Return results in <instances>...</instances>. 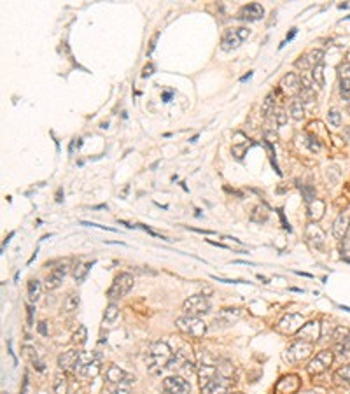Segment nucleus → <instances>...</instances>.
<instances>
[{
	"label": "nucleus",
	"mask_w": 350,
	"mask_h": 394,
	"mask_svg": "<svg viewBox=\"0 0 350 394\" xmlns=\"http://www.w3.org/2000/svg\"><path fill=\"white\" fill-rule=\"evenodd\" d=\"M172 359V351L167 342H154L147 351V368L153 375H160L163 368L168 366Z\"/></svg>",
	"instance_id": "nucleus-1"
},
{
	"label": "nucleus",
	"mask_w": 350,
	"mask_h": 394,
	"mask_svg": "<svg viewBox=\"0 0 350 394\" xmlns=\"http://www.w3.org/2000/svg\"><path fill=\"white\" fill-rule=\"evenodd\" d=\"M175 326L184 335H189L193 338H201L207 333V324L201 321L200 317H193V315H182L175 321Z\"/></svg>",
	"instance_id": "nucleus-2"
},
{
	"label": "nucleus",
	"mask_w": 350,
	"mask_h": 394,
	"mask_svg": "<svg viewBox=\"0 0 350 394\" xmlns=\"http://www.w3.org/2000/svg\"><path fill=\"white\" fill-rule=\"evenodd\" d=\"M250 35V30L245 27H240V28H228L224 30L223 37H221V49L223 51H233L237 47H240L242 44L249 39Z\"/></svg>",
	"instance_id": "nucleus-3"
},
{
	"label": "nucleus",
	"mask_w": 350,
	"mask_h": 394,
	"mask_svg": "<svg viewBox=\"0 0 350 394\" xmlns=\"http://www.w3.org/2000/svg\"><path fill=\"white\" fill-rule=\"evenodd\" d=\"M131 287H133V275L123 272L114 279L112 286L107 291V296H109V300H119V298L126 296L130 293Z\"/></svg>",
	"instance_id": "nucleus-4"
},
{
	"label": "nucleus",
	"mask_w": 350,
	"mask_h": 394,
	"mask_svg": "<svg viewBox=\"0 0 350 394\" xmlns=\"http://www.w3.org/2000/svg\"><path fill=\"white\" fill-rule=\"evenodd\" d=\"M314 351V344H308L303 340H296L294 344H291L287 347V351L282 354L284 361L287 363H301L303 359H307Z\"/></svg>",
	"instance_id": "nucleus-5"
},
{
	"label": "nucleus",
	"mask_w": 350,
	"mask_h": 394,
	"mask_svg": "<svg viewBox=\"0 0 350 394\" xmlns=\"http://www.w3.org/2000/svg\"><path fill=\"white\" fill-rule=\"evenodd\" d=\"M182 310L186 312V315H193V317H200L210 312V301L203 294H194L189 296L182 305Z\"/></svg>",
	"instance_id": "nucleus-6"
},
{
	"label": "nucleus",
	"mask_w": 350,
	"mask_h": 394,
	"mask_svg": "<svg viewBox=\"0 0 350 394\" xmlns=\"http://www.w3.org/2000/svg\"><path fill=\"white\" fill-rule=\"evenodd\" d=\"M333 359H334L333 351H327V349H324V351L317 352L315 358H312V361L308 363V366H307V371H308L310 375H320V373H324V371H326L327 368L331 366Z\"/></svg>",
	"instance_id": "nucleus-7"
},
{
	"label": "nucleus",
	"mask_w": 350,
	"mask_h": 394,
	"mask_svg": "<svg viewBox=\"0 0 350 394\" xmlns=\"http://www.w3.org/2000/svg\"><path fill=\"white\" fill-rule=\"evenodd\" d=\"M303 324H305V321H303V315L301 314H287L277 322L275 330L282 335H293V333H298Z\"/></svg>",
	"instance_id": "nucleus-8"
},
{
	"label": "nucleus",
	"mask_w": 350,
	"mask_h": 394,
	"mask_svg": "<svg viewBox=\"0 0 350 394\" xmlns=\"http://www.w3.org/2000/svg\"><path fill=\"white\" fill-rule=\"evenodd\" d=\"M163 391L167 394H189L191 391V385L186 378L179 377H167L163 380Z\"/></svg>",
	"instance_id": "nucleus-9"
},
{
	"label": "nucleus",
	"mask_w": 350,
	"mask_h": 394,
	"mask_svg": "<svg viewBox=\"0 0 350 394\" xmlns=\"http://www.w3.org/2000/svg\"><path fill=\"white\" fill-rule=\"evenodd\" d=\"M240 308H223L219 314L214 317V327H230L240 319Z\"/></svg>",
	"instance_id": "nucleus-10"
},
{
	"label": "nucleus",
	"mask_w": 350,
	"mask_h": 394,
	"mask_svg": "<svg viewBox=\"0 0 350 394\" xmlns=\"http://www.w3.org/2000/svg\"><path fill=\"white\" fill-rule=\"evenodd\" d=\"M320 322L319 321H310V322H305L303 326L300 327V331L296 333L298 340H303V342H308V344H314L315 340L320 338Z\"/></svg>",
	"instance_id": "nucleus-11"
},
{
	"label": "nucleus",
	"mask_w": 350,
	"mask_h": 394,
	"mask_svg": "<svg viewBox=\"0 0 350 394\" xmlns=\"http://www.w3.org/2000/svg\"><path fill=\"white\" fill-rule=\"evenodd\" d=\"M301 387V380L298 375H286L275 385V394H296Z\"/></svg>",
	"instance_id": "nucleus-12"
},
{
	"label": "nucleus",
	"mask_w": 350,
	"mask_h": 394,
	"mask_svg": "<svg viewBox=\"0 0 350 394\" xmlns=\"http://www.w3.org/2000/svg\"><path fill=\"white\" fill-rule=\"evenodd\" d=\"M322 58H324V51L322 49H312L308 53H305L300 60H296V69H301V71H308V69H314L317 65L322 63Z\"/></svg>",
	"instance_id": "nucleus-13"
},
{
	"label": "nucleus",
	"mask_w": 350,
	"mask_h": 394,
	"mask_svg": "<svg viewBox=\"0 0 350 394\" xmlns=\"http://www.w3.org/2000/svg\"><path fill=\"white\" fill-rule=\"evenodd\" d=\"M105 377H107V380H109V384H131V382H135L133 375L124 371L123 368H119L117 364H110V366L107 368Z\"/></svg>",
	"instance_id": "nucleus-14"
},
{
	"label": "nucleus",
	"mask_w": 350,
	"mask_h": 394,
	"mask_svg": "<svg viewBox=\"0 0 350 394\" xmlns=\"http://www.w3.org/2000/svg\"><path fill=\"white\" fill-rule=\"evenodd\" d=\"M305 235H307V240L310 242L312 247L315 249H322L324 244H326V233H324V230L319 226L317 223H310L307 226V231H305Z\"/></svg>",
	"instance_id": "nucleus-15"
},
{
	"label": "nucleus",
	"mask_w": 350,
	"mask_h": 394,
	"mask_svg": "<svg viewBox=\"0 0 350 394\" xmlns=\"http://www.w3.org/2000/svg\"><path fill=\"white\" fill-rule=\"evenodd\" d=\"M67 272H68V261H65V263L58 265L56 268H53V272H51L46 279L47 291H53V289H56V287H60L65 279V275H67Z\"/></svg>",
	"instance_id": "nucleus-16"
},
{
	"label": "nucleus",
	"mask_w": 350,
	"mask_h": 394,
	"mask_svg": "<svg viewBox=\"0 0 350 394\" xmlns=\"http://www.w3.org/2000/svg\"><path fill=\"white\" fill-rule=\"evenodd\" d=\"M219 375V371H217L216 364L214 363H201L200 366H198V382H200V387H207V385L210 384L212 380H216V377Z\"/></svg>",
	"instance_id": "nucleus-17"
},
{
	"label": "nucleus",
	"mask_w": 350,
	"mask_h": 394,
	"mask_svg": "<svg viewBox=\"0 0 350 394\" xmlns=\"http://www.w3.org/2000/svg\"><path fill=\"white\" fill-rule=\"evenodd\" d=\"M280 90H282L287 97H294L296 93H300V90H301L300 77H298L294 72L286 74V76L282 77V81H280Z\"/></svg>",
	"instance_id": "nucleus-18"
},
{
	"label": "nucleus",
	"mask_w": 350,
	"mask_h": 394,
	"mask_svg": "<svg viewBox=\"0 0 350 394\" xmlns=\"http://www.w3.org/2000/svg\"><path fill=\"white\" fill-rule=\"evenodd\" d=\"M264 16V9L261 4H247V6H244L240 9V13H238V18L244 21H257V20H263Z\"/></svg>",
	"instance_id": "nucleus-19"
},
{
	"label": "nucleus",
	"mask_w": 350,
	"mask_h": 394,
	"mask_svg": "<svg viewBox=\"0 0 350 394\" xmlns=\"http://www.w3.org/2000/svg\"><path fill=\"white\" fill-rule=\"evenodd\" d=\"M338 76H340V93L347 102H350V65L345 61L338 67Z\"/></svg>",
	"instance_id": "nucleus-20"
},
{
	"label": "nucleus",
	"mask_w": 350,
	"mask_h": 394,
	"mask_svg": "<svg viewBox=\"0 0 350 394\" xmlns=\"http://www.w3.org/2000/svg\"><path fill=\"white\" fill-rule=\"evenodd\" d=\"M348 226H350V212H341V214H338V217L333 223L334 238H338V240L345 238V235H347V231H348Z\"/></svg>",
	"instance_id": "nucleus-21"
},
{
	"label": "nucleus",
	"mask_w": 350,
	"mask_h": 394,
	"mask_svg": "<svg viewBox=\"0 0 350 394\" xmlns=\"http://www.w3.org/2000/svg\"><path fill=\"white\" fill-rule=\"evenodd\" d=\"M79 354H81V351H77V349H70V351L63 352V354H60V358H58V366H60L63 371L74 370L77 359H79Z\"/></svg>",
	"instance_id": "nucleus-22"
},
{
	"label": "nucleus",
	"mask_w": 350,
	"mask_h": 394,
	"mask_svg": "<svg viewBox=\"0 0 350 394\" xmlns=\"http://www.w3.org/2000/svg\"><path fill=\"white\" fill-rule=\"evenodd\" d=\"M201 394H228V384L224 377L217 375L216 380H212L207 387L201 389Z\"/></svg>",
	"instance_id": "nucleus-23"
},
{
	"label": "nucleus",
	"mask_w": 350,
	"mask_h": 394,
	"mask_svg": "<svg viewBox=\"0 0 350 394\" xmlns=\"http://www.w3.org/2000/svg\"><path fill=\"white\" fill-rule=\"evenodd\" d=\"M300 100L303 104L305 110H314L317 105V97H315V90L314 88H301L300 90Z\"/></svg>",
	"instance_id": "nucleus-24"
},
{
	"label": "nucleus",
	"mask_w": 350,
	"mask_h": 394,
	"mask_svg": "<svg viewBox=\"0 0 350 394\" xmlns=\"http://www.w3.org/2000/svg\"><path fill=\"white\" fill-rule=\"evenodd\" d=\"M95 265V261H79V263L74 267V279H76L77 284L86 281L88 274H90L91 267Z\"/></svg>",
	"instance_id": "nucleus-25"
},
{
	"label": "nucleus",
	"mask_w": 350,
	"mask_h": 394,
	"mask_svg": "<svg viewBox=\"0 0 350 394\" xmlns=\"http://www.w3.org/2000/svg\"><path fill=\"white\" fill-rule=\"evenodd\" d=\"M324 212H326V205H324L322 200H315L308 204V217L312 219V223H317V221L322 219Z\"/></svg>",
	"instance_id": "nucleus-26"
},
{
	"label": "nucleus",
	"mask_w": 350,
	"mask_h": 394,
	"mask_svg": "<svg viewBox=\"0 0 350 394\" xmlns=\"http://www.w3.org/2000/svg\"><path fill=\"white\" fill-rule=\"evenodd\" d=\"M100 359V356L97 354V352H88V351H81V354H79V359H77V363H76V368L74 370L79 373L81 370H83L84 366H88V364H91L93 361H98Z\"/></svg>",
	"instance_id": "nucleus-27"
},
{
	"label": "nucleus",
	"mask_w": 350,
	"mask_h": 394,
	"mask_svg": "<svg viewBox=\"0 0 350 394\" xmlns=\"http://www.w3.org/2000/svg\"><path fill=\"white\" fill-rule=\"evenodd\" d=\"M81 300H79V294L76 293H70L65 296V301H63V307H61V310L65 312V314H74V312L77 310V307H79Z\"/></svg>",
	"instance_id": "nucleus-28"
},
{
	"label": "nucleus",
	"mask_w": 350,
	"mask_h": 394,
	"mask_svg": "<svg viewBox=\"0 0 350 394\" xmlns=\"http://www.w3.org/2000/svg\"><path fill=\"white\" fill-rule=\"evenodd\" d=\"M289 112H291V116H293V119H296V121L303 119V117H305V107H303V104H301L300 98H294V100L291 102Z\"/></svg>",
	"instance_id": "nucleus-29"
},
{
	"label": "nucleus",
	"mask_w": 350,
	"mask_h": 394,
	"mask_svg": "<svg viewBox=\"0 0 350 394\" xmlns=\"http://www.w3.org/2000/svg\"><path fill=\"white\" fill-rule=\"evenodd\" d=\"M312 79H314V84L317 88L322 90L326 86V79H324V65H317V67L312 69Z\"/></svg>",
	"instance_id": "nucleus-30"
},
{
	"label": "nucleus",
	"mask_w": 350,
	"mask_h": 394,
	"mask_svg": "<svg viewBox=\"0 0 350 394\" xmlns=\"http://www.w3.org/2000/svg\"><path fill=\"white\" fill-rule=\"evenodd\" d=\"M40 291H42L40 282L37 281V279H32V281L28 282V300L37 301V300H39V296H40Z\"/></svg>",
	"instance_id": "nucleus-31"
},
{
	"label": "nucleus",
	"mask_w": 350,
	"mask_h": 394,
	"mask_svg": "<svg viewBox=\"0 0 350 394\" xmlns=\"http://www.w3.org/2000/svg\"><path fill=\"white\" fill-rule=\"evenodd\" d=\"M100 373V359L98 361H93L91 364H88V366H84L83 370L79 371V375H84V377H97V375Z\"/></svg>",
	"instance_id": "nucleus-32"
},
{
	"label": "nucleus",
	"mask_w": 350,
	"mask_h": 394,
	"mask_svg": "<svg viewBox=\"0 0 350 394\" xmlns=\"http://www.w3.org/2000/svg\"><path fill=\"white\" fill-rule=\"evenodd\" d=\"M334 378L338 380V384L350 385V364H347V366H343V368H340V370L334 373Z\"/></svg>",
	"instance_id": "nucleus-33"
},
{
	"label": "nucleus",
	"mask_w": 350,
	"mask_h": 394,
	"mask_svg": "<svg viewBox=\"0 0 350 394\" xmlns=\"http://www.w3.org/2000/svg\"><path fill=\"white\" fill-rule=\"evenodd\" d=\"M117 315H119V307H117L116 303H109L104 312V319L107 322H114L117 319Z\"/></svg>",
	"instance_id": "nucleus-34"
},
{
	"label": "nucleus",
	"mask_w": 350,
	"mask_h": 394,
	"mask_svg": "<svg viewBox=\"0 0 350 394\" xmlns=\"http://www.w3.org/2000/svg\"><path fill=\"white\" fill-rule=\"evenodd\" d=\"M348 351H350V333L343 338V340L336 342V345H334V352H336L338 356H345Z\"/></svg>",
	"instance_id": "nucleus-35"
},
{
	"label": "nucleus",
	"mask_w": 350,
	"mask_h": 394,
	"mask_svg": "<svg viewBox=\"0 0 350 394\" xmlns=\"http://www.w3.org/2000/svg\"><path fill=\"white\" fill-rule=\"evenodd\" d=\"M54 392L56 394H67V378L61 373L54 377Z\"/></svg>",
	"instance_id": "nucleus-36"
},
{
	"label": "nucleus",
	"mask_w": 350,
	"mask_h": 394,
	"mask_svg": "<svg viewBox=\"0 0 350 394\" xmlns=\"http://www.w3.org/2000/svg\"><path fill=\"white\" fill-rule=\"evenodd\" d=\"M327 123H329L331 126H334V128H340L341 126V114H340V110L331 109L329 112H327Z\"/></svg>",
	"instance_id": "nucleus-37"
},
{
	"label": "nucleus",
	"mask_w": 350,
	"mask_h": 394,
	"mask_svg": "<svg viewBox=\"0 0 350 394\" xmlns=\"http://www.w3.org/2000/svg\"><path fill=\"white\" fill-rule=\"evenodd\" d=\"M74 342H76L77 345H84L86 344V340H88V330H86V326H79L77 327V331L74 333Z\"/></svg>",
	"instance_id": "nucleus-38"
},
{
	"label": "nucleus",
	"mask_w": 350,
	"mask_h": 394,
	"mask_svg": "<svg viewBox=\"0 0 350 394\" xmlns=\"http://www.w3.org/2000/svg\"><path fill=\"white\" fill-rule=\"evenodd\" d=\"M261 114H263V117H268L270 114H273V95H268L264 98L263 105H261Z\"/></svg>",
	"instance_id": "nucleus-39"
},
{
	"label": "nucleus",
	"mask_w": 350,
	"mask_h": 394,
	"mask_svg": "<svg viewBox=\"0 0 350 394\" xmlns=\"http://www.w3.org/2000/svg\"><path fill=\"white\" fill-rule=\"evenodd\" d=\"M250 219L254 221V223H266V219H268V212L264 211V207H256L254 209V212H252V216H250Z\"/></svg>",
	"instance_id": "nucleus-40"
},
{
	"label": "nucleus",
	"mask_w": 350,
	"mask_h": 394,
	"mask_svg": "<svg viewBox=\"0 0 350 394\" xmlns=\"http://www.w3.org/2000/svg\"><path fill=\"white\" fill-rule=\"evenodd\" d=\"M110 394H131L130 384H110Z\"/></svg>",
	"instance_id": "nucleus-41"
},
{
	"label": "nucleus",
	"mask_w": 350,
	"mask_h": 394,
	"mask_svg": "<svg viewBox=\"0 0 350 394\" xmlns=\"http://www.w3.org/2000/svg\"><path fill=\"white\" fill-rule=\"evenodd\" d=\"M300 189H301V193H303V198L307 200V204L315 200V189L312 186H303V184H300Z\"/></svg>",
	"instance_id": "nucleus-42"
},
{
	"label": "nucleus",
	"mask_w": 350,
	"mask_h": 394,
	"mask_svg": "<svg viewBox=\"0 0 350 394\" xmlns=\"http://www.w3.org/2000/svg\"><path fill=\"white\" fill-rule=\"evenodd\" d=\"M305 146H307L312 153H319L320 151V142L317 141L315 137H312V135H307V137H305Z\"/></svg>",
	"instance_id": "nucleus-43"
},
{
	"label": "nucleus",
	"mask_w": 350,
	"mask_h": 394,
	"mask_svg": "<svg viewBox=\"0 0 350 394\" xmlns=\"http://www.w3.org/2000/svg\"><path fill=\"white\" fill-rule=\"evenodd\" d=\"M273 117H275V123H277V126H284V124H287V112L284 109L275 110Z\"/></svg>",
	"instance_id": "nucleus-44"
},
{
	"label": "nucleus",
	"mask_w": 350,
	"mask_h": 394,
	"mask_svg": "<svg viewBox=\"0 0 350 394\" xmlns=\"http://www.w3.org/2000/svg\"><path fill=\"white\" fill-rule=\"evenodd\" d=\"M158 37H160V32L158 34H154L153 35V39H151V42H149V49H147V54H151L154 51V47H156V42H158Z\"/></svg>",
	"instance_id": "nucleus-45"
},
{
	"label": "nucleus",
	"mask_w": 350,
	"mask_h": 394,
	"mask_svg": "<svg viewBox=\"0 0 350 394\" xmlns=\"http://www.w3.org/2000/svg\"><path fill=\"white\" fill-rule=\"evenodd\" d=\"M37 330H39L40 335H44V337H46V335H47V322L46 321H40L39 326H37Z\"/></svg>",
	"instance_id": "nucleus-46"
},
{
	"label": "nucleus",
	"mask_w": 350,
	"mask_h": 394,
	"mask_svg": "<svg viewBox=\"0 0 350 394\" xmlns=\"http://www.w3.org/2000/svg\"><path fill=\"white\" fill-rule=\"evenodd\" d=\"M296 32H298V28H291L289 35H287V37H286V40H284V42H282V44H280V47H284V46H286V44H287V42H289V40H291V39H293V37H294V35H296Z\"/></svg>",
	"instance_id": "nucleus-47"
},
{
	"label": "nucleus",
	"mask_w": 350,
	"mask_h": 394,
	"mask_svg": "<svg viewBox=\"0 0 350 394\" xmlns=\"http://www.w3.org/2000/svg\"><path fill=\"white\" fill-rule=\"evenodd\" d=\"M27 310H28V326H32V324H34V307L28 305Z\"/></svg>",
	"instance_id": "nucleus-48"
},
{
	"label": "nucleus",
	"mask_w": 350,
	"mask_h": 394,
	"mask_svg": "<svg viewBox=\"0 0 350 394\" xmlns=\"http://www.w3.org/2000/svg\"><path fill=\"white\" fill-rule=\"evenodd\" d=\"M153 69H154V67H153V65H151V63H149V65H146V67H144L142 76H144V77H149L151 74H153Z\"/></svg>",
	"instance_id": "nucleus-49"
},
{
	"label": "nucleus",
	"mask_w": 350,
	"mask_h": 394,
	"mask_svg": "<svg viewBox=\"0 0 350 394\" xmlns=\"http://www.w3.org/2000/svg\"><path fill=\"white\" fill-rule=\"evenodd\" d=\"M27 387H28V375H25V380H23V391H21V394H27Z\"/></svg>",
	"instance_id": "nucleus-50"
},
{
	"label": "nucleus",
	"mask_w": 350,
	"mask_h": 394,
	"mask_svg": "<svg viewBox=\"0 0 350 394\" xmlns=\"http://www.w3.org/2000/svg\"><path fill=\"white\" fill-rule=\"evenodd\" d=\"M343 135H345V139L350 142V126H345L343 128Z\"/></svg>",
	"instance_id": "nucleus-51"
},
{
	"label": "nucleus",
	"mask_w": 350,
	"mask_h": 394,
	"mask_svg": "<svg viewBox=\"0 0 350 394\" xmlns=\"http://www.w3.org/2000/svg\"><path fill=\"white\" fill-rule=\"evenodd\" d=\"M170 97H172V91H168V93H165V95H163V100H165V102H168V100H170Z\"/></svg>",
	"instance_id": "nucleus-52"
},
{
	"label": "nucleus",
	"mask_w": 350,
	"mask_h": 394,
	"mask_svg": "<svg viewBox=\"0 0 350 394\" xmlns=\"http://www.w3.org/2000/svg\"><path fill=\"white\" fill-rule=\"evenodd\" d=\"M250 77H252V72H249V74H247V76H244V77H242V83H244V81H247V79H250Z\"/></svg>",
	"instance_id": "nucleus-53"
},
{
	"label": "nucleus",
	"mask_w": 350,
	"mask_h": 394,
	"mask_svg": "<svg viewBox=\"0 0 350 394\" xmlns=\"http://www.w3.org/2000/svg\"><path fill=\"white\" fill-rule=\"evenodd\" d=\"M347 63L350 65V49L347 51Z\"/></svg>",
	"instance_id": "nucleus-54"
},
{
	"label": "nucleus",
	"mask_w": 350,
	"mask_h": 394,
	"mask_svg": "<svg viewBox=\"0 0 350 394\" xmlns=\"http://www.w3.org/2000/svg\"><path fill=\"white\" fill-rule=\"evenodd\" d=\"M308 394H319V392H308Z\"/></svg>",
	"instance_id": "nucleus-55"
},
{
	"label": "nucleus",
	"mask_w": 350,
	"mask_h": 394,
	"mask_svg": "<svg viewBox=\"0 0 350 394\" xmlns=\"http://www.w3.org/2000/svg\"><path fill=\"white\" fill-rule=\"evenodd\" d=\"M235 394H242V392H235Z\"/></svg>",
	"instance_id": "nucleus-56"
}]
</instances>
